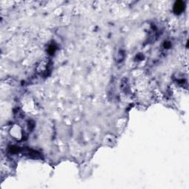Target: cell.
<instances>
[{
	"label": "cell",
	"mask_w": 189,
	"mask_h": 189,
	"mask_svg": "<svg viewBox=\"0 0 189 189\" xmlns=\"http://www.w3.org/2000/svg\"><path fill=\"white\" fill-rule=\"evenodd\" d=\"M184 9V3L182 1H178L174 4V10L176 14H180Z\"/></svg>",
	"instance_id": "obj_1"
}]
</instances>
